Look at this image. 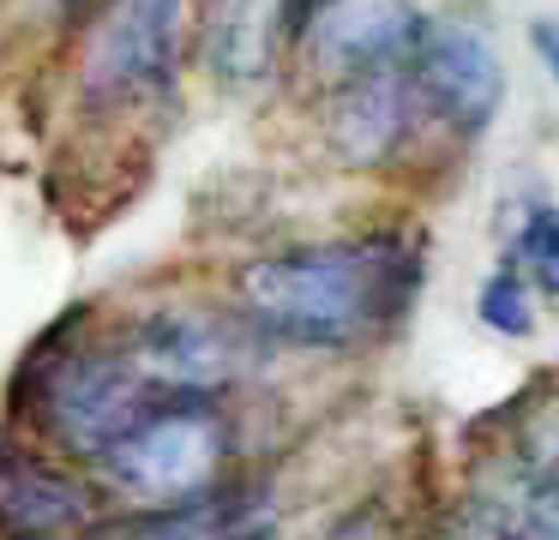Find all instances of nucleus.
I'll return each instance as SVG.
<instances>
[{
	"label": "nucleus",
	"mask_w": 559,
	"mask_h": 540,
	"mask_svg": "<svg viewBox=\"0 0 559 540\" xmlns=\"http://www.w3.org/2000/svg\"><path fill=\"white\" fill-rule=\"evenodd\" d=\"M229 295L265 343L361 348L409 319L421 295V240L403 228H367L349 240L277 247L235 264Z\"/></svg>",
	"instance_id": "obj_1"
},
{
	"label": "nucleus",
	"mask_w": 559,
	"mask_h": 540,
	"mask_svg": "<svg viewBox=\"0 0 559 540\" xmlns=\"http://www.w3.org/2000/svg\"><path fill=\"white\" fill-rule=\"evenodd\" d=\"M163 403V391L133 367L121 336H85V331H55V343H43L25 367V420L43 439V451L61 463L85 468L97 456H109V444H121L151 408Z\"/></svg>",
	"instance_id": "obj_2"
},
{
	"label": "nucleus",
	"mask_w": 559,
	"mask_h": 540,
	"mask_svg": "<svg viewBox=\"0 0 559 540\" xmlns=\"http://www.w3.org/2000/svg\"><path fill=\"white\" fill-rule=\"evenodd\" d=\"M193 0H109L103 19L79 48L73 108L91 127H127V120L163 115L181 91L187 24Z\"/></svg>",
	"instance_id": "obj_3"
},
{
	"label": "nucleus",
	"mask_w": 559,
	"mask_h": 540,
	"mask_svg": "<svg viewBox=\"0 0 559 540\" xmlns=\"http://www.w3.org/2000/svg\"><path fill=\"white\" fill-rule=\"evenodd\" d=\"M91 480L127 511L187 504L235 480V415L223 396H163L109 456L91 463Z\"/></svg>",
	"instance_id": "obj_4"
},
{
	"label": "nucleus",
	"mask_w": 559,
	"mask_h": 540,
	"mask_svg": "<svg viewBox=\"0 0 559 540\" xmlns=\"http://www.w3.org/2000/svg\"><path fill=\"white\" fill-rule=\"evenodd\" d=\"M115 336L163 396H229L259 367V348H265V336L235 307L223 312L193 307V300H163V307L133 312Z\"/></svg>",
	"instance_id": "obj_5"
},
{
	"label": "nucleus",
	"mask_w": 559,
	"mask_h": 540,
	"mask_svg": "<svg viewBox=\"0 0 559 540\" xmlns=\"http://www.w3.org/2000/svg\"><path fill=\"white\" fill-rule=\"evenodd\" d=\"M409 84L421 96V115L433 132L451 139H481L506 103V60L493 36L475 19H433L409 60Z\"/></svg>",
	"instance_id": "obj_6"
},
{
	"label": "nucleus",
	"mask_w": 559,
	"mask_h": 540,
	"mask_svg": "<svg viewBox=\"0 0 559 540\" xmlns=\"http://www.w3.org/2000/svg\"><path fill=\"white\" fill-rule=\"evenodd\" d=\"M427 24L433 12H421L415 0H325L307 19L295 60L307 79H319V91L361 72H397L415 60Z\"/></svg>",
	"instance_id": "obj_7"
},
{
	"label": "nucleus",
	"mask_w": 559,
	"mask_h": 540,
	"mask_svg": "<svg viewBox=\"0 0 559 540\" xmlns=\"http://www.w3.org/2000/svg\"><path fill=\"white\" fill-rule=\"evenodd\" d=\"M427 132L421 96L409 84V67L397 72H361L319 91V139L337 168H385Z\"/></svg>",
	"instance_id": "obj_8"
},
{
	"label": "nucleus",
	"mask_w": 559,
	"mask_h": 540,
	"mask_svg": "<svg viewBox=\"0 0 559 540\" xmlns=\"http://www.w3.org/2000/svg\"><path fill=\"white\" fill-rule=\"evenodd\" d=\"M103 487L85 468L31 444H0V540H85Z\"/></svg>",
	"instance_id": "obj_9"
},
{
	"label": "nucleus",
	"mask_w": 559,
	"mask_h": 540,
	"mask_svg": "<svg viewBox=\"0 0 559 540\" xmlns=\"http://www.w3.org/2000/svg\"><path fill=\"white\" fill-rule=\"evenodd\" d=\"M193 55L229 91H259L283 55H295L289 0H205L193 19Z\"/></svg>",
	"instance_id": "obj_10"
},
{
	"label": "nucleus",
	"mask_w": 559,
	"mask_h": 540,
	"mask_svg": "<svg viewBox=\"0 0 559 540\" xmlns=\"http://www.w3.org/2000/svg\"><path fill=\"white\" fill-rule=\"evenodd\" d=\"M271 535V499L247 480L205 492L187 504H157V511H103L85 540H253Z\"/></svg>",
	"instance_id": "obj_11"
},
{
	"label": "nucleus",
	"mask_w": 559,
	"mask_h": 540,
	"mask_svg": "<svg viewBox=\"0 0 559 540\" xmlns=\"http://www.w3.org/2000/svg\"><path fill=\"white\" fill-rule=\"evenodd\" d=\"M499 540H559V451L535 456L518 475V492L499 516Z\"/></svg>",
	"instance_id": "obj_12"
},
{
	"label": "nucleus",
	"mask_w": 559,
	"mask_h": 540,
	"mask_svg": "<svg viewBox=\"0 0 559 540\" xmlns=\"http://www.w3.org/2000/svg\"><path fill=\"white\" fill-rule=\"evenodd\" d=\"M506 259L530 276V288H542V295L559 300V204H547V199L523 204Z\"/></svg>",
	"instance_id": "obj_13"
},
{
	"label": "nucleus",
	"mask_w": 559,
	"mask_h": 540,
	"mask_svg": "<svg viewBox=\"0 0 559 540\" xmlns=\"http://www.w3.org/2000/svg\"><path fill=\"white\" fill-rule=\"evenodd\" d=\"M475 319L487 324L493 336H530L535 331V288H530V276L518 271V264H493V271L481 276V288H475Z\"/></svg>",
	"instance_id": "obj_14"
},
{
	"label": "nucleus",
	"mask_w": 559,
	"mask_h": 540,
	"mask_svg": "<svg viewBox=\"0 0 559 540\" xmlns=\"http://www.w3.org/2000/svg\"><path fill=\"white\" fill-rule=\"evenodd\" d=\"M530 48H535V60H542V72L559 84V24L554 19H535L530 24Z\"/></svg>",
	"instance_id": "obj_15"
},
{
	"label": "nucleus",
	"mask_w": 559,
	"mask_h": 540,
	"mask_svg": "<svg viewBox=\"0 0 559 540\" xmlns=\"http://www.w3.org/2000/svg\"><path fill=\"white\" fill-rule=\"evenodd\" d=\"M325 540H379V523H373L367 511H355V516H343V523L331 528Z\"/></svg>",
	"instance_id": "obj_16"
},
{
	"label": "nucleus",
	"mask_w": 559,
	"mask_h": 540,
	"mask_svg": "<svg viewBox=\"0 0 559 540\" xmlns=\"http://www.w3.org/2000/svg\"><path fill=\"white\" fill-rule=\"evenodd\" d=\"M253 540H271V535H253Z\"/></svg>",
	"instance_id": "obj_17"
}]
</instances>
